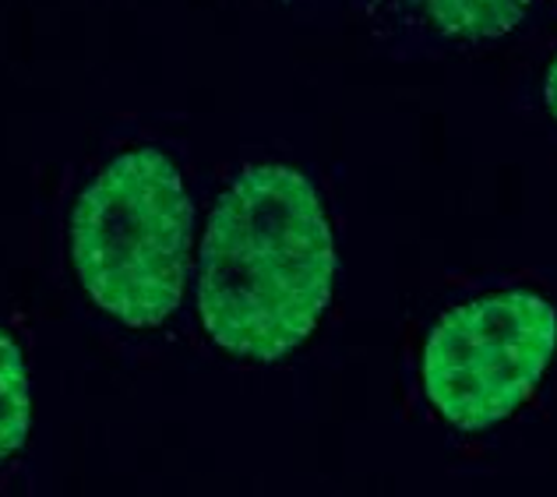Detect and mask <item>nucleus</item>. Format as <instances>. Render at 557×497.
<instances>
[{"mask_svg":"<svg viewBox=\"0 0 557 497\" xmlns=\"http://www.w3.org/2000/svg\"><path fill=\"white\" fill-rule=\"evenodd\" d=\"M335 240L300 170L247 166L215 201L198 254V314L209 339L244 360L293 353L325 314Z\"/></svg>","mask_w":557,"mask_h":497,"instance_id":"nucleus-1","label":"nucleus"},{"mask_svg":"<svg viewBox=\"0 0 557 497\" xmlns=\"http://www.w3.org/2000/svg\"><path fill=\"white\" fill-rule=\"evenodd\" d=\"M190 219L184 177L166 152L110 159L71 212V258L85 294L131 328L163 325L184 297Z\"/></svg>","mask_w":557,"mask_h":497,"instance_id":"nucleus-2","label":"nucleus"},{"mask_svg":"<svg viewBox=\"0 0 557 497\" xmlns=\"http://www.w3.org/2000/svg\"><path fill=\"white\" fill-rule=\"evenodd\" d=\"M554 357V303L533 289H502L442 314L423 343L420 377L451 427L483 431L525 406Z\"/></svg>","mask_w":557,"mask_h":497,"instance_id":"nucleus-3","label":"nucleus"},{"mask_svg":"<svg viewBox=\"0 0 557 497\" xmlns=\"http://www.w3.org/2000/svg\"><path fill=\"white\" fill-rule=\"evenodd\" d=\"M33 427V388L18 343L0 328V459H11L28 442Z\"/></svg>","mask_w":557,"mask_h":497,"instance_id":"nucleus-4","label":"nucleus"},{"mask_svg":"<svg viewBox=\"0 0 557 497\" xmlns=\"http://www.w3.org/2000/svg\"><path fill=\"white\" fill-rule=\"evenodd\" d=\"M428 14L456 36H473V39H494L511 33L525 18V4H508V0H494V4H469V0H442L431 4Z\"/></svg>","mask_w":557,"mask_h":497,"instance_id":"nucleus-5","label":"nucleus"},{"mask_svg":"<svg viewBox=\"0 0 557 497\" xmlns=\"http://www.w3.org/2000/svg\"><path fill=\"white\" fill-rule=\"evenodd\" d=\"M544 102H547V110H550L554 124H557V57L550 61V67H547V78H544Z\"/></svg>","mask_w":557,"mask_h":497,"instance_id":"nucleus-6","label":"nucleus"}]
</instances>
